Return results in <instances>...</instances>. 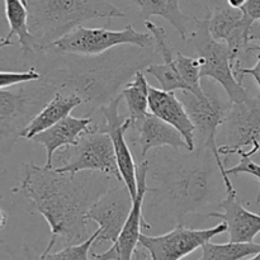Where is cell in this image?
<instances>
[{"mask_svg":"<svg viewBox=\"0 0 260 260\" xmlns=\"http://www.w3.org/2000/svg\"><path fill=\"white\" fill-rule=\"evenodd\" d=\"M113 179L101 173L66 174L33 162L25 165L22 182L14 192H22L50 226V241L40 256L50 254L57 244L76 245L89 238L86 215L112 188L109 184Z\"/></svg>","mask_w":260,"mask_h":260,"instance_id":"obj_1","label":"cell"},{"mask_svg":"<svg viewBox=\"0 0 260 260\" xmlns=\"http://www.w3.org/2000/svg\"><path fill=\"white\" fill-rule=\"evenodd\" d=\"M196 155L184 157L174 165H152L149 177L159 183L149 192L159 193L172 207L175 217L183 222L188 213H202L211 206L220 207L225 182L210 150H194Z\"/></svg>","mask_w":260,"mask_h":260,"instance_id":"obj_2","label":"cell"},{"mask_svg":"<svg viewBox=\"0 0 260 260\" xmlns=\"http://www.w3.org/2000/svg\"><path fill=\"white\" fill-rule=\"evenodd\" d=\"M28 27L36 40V51L43 52L58 40L99 18H121L124 12L108 0H28Z\"/></svg>","mask_w":260,"mask_h":260,"instance_id":"obj_3","label":"cell"},{"mask_svg":"<svg viewBox=\"0 0 260 260\" xmlns=\"http://www.w3.org/2000/svg\"><path fill=\"white\" fill-rule=\"evenodd\" d=\"M56 91V86L43 75L41 80L0 90V151H9Z\"/></svg>","mask_w":260,"mask_h":260,"instance_id":"obj_4","label":"cell"},{"mask_svg":"<svg viewBox=\"0 0 260 260\" xmlns=\"http://www.w3.org/2000/svg\"><path fill=\"white\" fill-rule=\"evenodd\" d=\"M210 15L211 10H208L203 19L196 18V28L189 37L201 61V76L217 81L228 94L230 103H240L250 95L234 75L230 52L226 43L216 41L211 36Z\"/></svg>","mask_w":260,"mask_h":260,"instance_id":"obj_5","label":"cell"},{"mask_svg":"<svg viewBox=\"0 0 260 260\" xmlns=\"http://www.w3.org/2000/svg\"><path fill=\"white\" fill-rule=\"evenodd\" d=\"M178 98L184 106L194 126L196 150H210L212 152L218 169L222 174L226 193L236 192L230 177L226 175V168L223 165L222 157L218 154L217 145V131L225 122L229 108H230V102H223L211 94L197 96L190 91H182Z\"/></svg>","mask_w":260,"mask_h":260,"instance_id":"obj_6","label":"cell"},{"mask_svg":"<svg viewBox=\"0 0 260 260\" xmlns=\"http://www.w3.org/2000/svg\"><path fill=\"white\" fill-rule=\"evenodd\" d=\"M58 161L60 167L55 168L58 173H101L123 183L111 137L106 132L99 131L98 126L84 135L76 145L63 149L58 155Z\"/></svg>","mask_w":260,"mask_h":260,"instance_id":"obj_7","label":"cell"},{"mask_svg":"<svg viewBox=\"0 0 260 260\" xmlns=\"http://www.w3.org/2000/svg\"><path fill=\"white\" fill-rule=\"evenodd\" d=\"M121 45L145 48L154 45V40L150 33L139 32L132 24H127L122 30L80 25L55 42L52 48L63 55L98 56Z\"/></svg>","mask_w":260,"mask_h":260,"instance_id":"obj_8","label":"cell"},{"mask_svg":"<svg viewBox=\"0 0 260 260\" xmlns=\"http://www.w3.org/2000/svg\"><path fill=\"white\" fill-rule=\"evenodd\" d=\"M225 126V142L218 145L222 156L260 155V95L249 96L240 103H230Z\"/></svg>","mask_w":260,"mask_h":260,"instance_id":"obj_9","label":"cell"},{"mask_svg":"<svg viewBox=\"0 0 260 260\" xmlns=\"http://www.w3.org/2000/svg\"><path fill=\"white\" fill-rule=\"evenodd\" d=\"M223 233H228V223L223 221L213 228L198 230L178 223L164 235L149 236L141 234L140 246L147 251L150 260H182Z\"/></svg>","mask_w":260,"mask_h":260,"instance_id":"obj_10","label":"cell"},{"mask_svg":"<svg viewBox=\"0 0 260 260\" xmlns=\"http://www.w3.org/2000/svg\"><path fill=\"white\" fill-rule=\"evenodd\" d=\"M150 162L149 160H142L136 165L137 175V196L134 200L131 213L119 234L116 243L104 253H91V260H134L135 253L140 246L141 229L151 230V223L147 222L142 213L144 201L146 193L149 192L147 178H149Z\"/></svg>","mask_w":260,"mask_h":260,"instance_id":"obj_11","label":"cell"},{"mask_svg":"<svg viewBox=\"0 0 260 260\" xmlns=\"http://www.w3.org/2000/svg\"><path fill=\"white\" fill-rule=\"evenodd\" d=\"M253 27L240 9L217 7L211 12L210 32L216 41L226 43L230 52L234 75L241 68V58L250 51H259V46H250Z\"/></svg>","mask_w":260,"mask_h":260,"instance_id":"obj_12","label":"cell"},{"mask_svg":"<svg viewBox=\"0 0 260 260\" xmlns=\"http://www.w3.org/2000/svg\"><path fill=\"white\" fill-rule=\"evenodd\" d=\"M122 99L123 98L119 93L112 101L107 102L106 104L99 107L106 122H104L103 126H98V128L99 131L106 132L111 137L114 152H116L117 165H118L119 173H121L122 182L128 189L131 197L135 200L137 196L136 164H135L131 150L127 145L126 139H124L126 132L131 129V121H129L128 117L119 114L118 109Z\"/></svg>","mask_w":260,"mask_h":260,"instance_id":"obj_13","label":"cell"},{"mask_svg":"<svg viewBox=\"0 0 260 260\" xmlns=\"http://www.w3.org/2000/svg\"><path fill=\"white\" fill-rule=\"evenodd\" d=\"M134 198L123 183L109 188L89 210L86 218L99 226V236L95 243H116L131 213Z\"/></svg>","mask_w":260,"mask_h":260,"instance_id":"obj_14","label":"cell"},{"mask_svg":"<svg viewBox=\"0 0 260 260\" xmlns=\"http://www.w3.org/2000/svg\"><path fill=\"white\" fill-rule=\"evenodd\" d=\"M149 111L162 122L174 127L184 139L188 146V151H194V126H193L184 106L174 91H164L160 88L150 85Z\"/></svg>","mask_w":260,"mask_h":260,"instance_id":"obj_15","label":"cell"},{"mask_svg":"<svg viewBox=\"0 0 260 260\" xmlns=\"http://www.w3.org/2000/svg\"><path fill=\"white\" fill-rule=\"evenodd\" d=\"M96 124L93 123L90 114L84 117H73L68 116L56 123L55 126L50 127L46 131L36 135L33 141L45 146L47 159H46L45 167L53 168V154L60 149L71 147L79 142V140L88 132L93 131Z\"/></svg>","mask_w":260,"mask_h":260,"instance_id":"obj_16","label":"cell"},{"mask_svg":"<svg viewBox=\"0 0 260 260\" xmlns=\"http://www.w3.org/2000/svg\"><path fill=\"white\" fill-rule=\"evenodd\" d=\"M236 192L226 193L220 207L223 212L213 211L211 217L221 218L228 223L229 241L231 243H254L260 234V215L246 210L236 197Z\"/></svg>","mask_w":260,"mask_h":260,"instance_id":"obj_17","label":"cell"},{"mask_svg":"<svg viewBox=\"0 0 260 260\" xmlns=\"http://www.w3.org/2000/svg\"><path fill=\"white\" fill-rule=\"evenodd\" d=\"M131 129H135L139 134L137 145L140 147V157L144 159L147 152L152 149H161V147H172L173 150H187L182 135L172 127L157 118L154 114L149 113L145 118L131 124Z\"/></svg>","mask_w":260,"mask_h":260,"instance_id":"obj_18","label":"cell"},{"mask_svg":"<svg viewBox=\"0 0 260 260\" xmlns=\"http://www.w3.org/2000/svg\"><path fill=\"white\" fill-rule=\"evenodd\" d=\"M84 101L75 93L56 91L55 95L47 102L45 107L37 113V116L28 123V126L20 134L22 139L32 140L36 135L55 126L63 118L70 116L71 112L83 104Z\"/></svg>","mask_w":260,"mask_h":260,"instance_id":"obj_19","label":"cell"},{"mask_svg":"<svg viewBox=\"0 0 260 260\" xmlns=\"http://www.w3.org/2000/svg\"><path fill=\"white\" fill-rule=\"evenodd\" d=\"M140 10V14L145 20L149 18L161 17L167 19L179 33L180 38L187 42L190 37L188 24L196 22L194 17H189L180 9L179 0H129Z\"/></svg>","mask_w":260,"mask_h":260,"instance_id":"obj_20","label":"cell"},{"mask_svg":"<svg viewBox=\"0 0 260 260\" xmlns=\"http://www.w3.org/2000/svg\"><path fill=\"white\" fill-rule=\"evenodd\" d=\"M5 17L9 24L8 40L12 41L13 36H17L18 42L24 55L36 53V40L28 27V9L23 0H4Z\"/></svg>","mask_w":260,"mask_h":260,"instance_id":"obj_21","label":"cell"},{"mask_svg":"<svg viewBox=\"0 0 260 260\" xmlns=\"http://www.w3.org/2000/svg\"><path fill=\"white\" fill-rule=\"evenodd\" d=\"M149 83L141 70L135 71L134 79L123 85L121 90L122 98L128 109V118L131 124L145 118L149 111Z\"/></svg>","mask_w":260,"mask_h":260,"instance_id":"obj_22","label":"cell"},{"mask_svg":"<svg viewBox=\"0 0 260 260\" xmlns=\"http://www.w3.org/2000/svg\"><path fill=\"white\" fill-rule=\"evenodd\" d=\"M202 255L197 260H244L260 253L258 243L216 244L208 241L202 246Z\"/></svg>","mask_w":260,"mask_h":260,"instance_id":"obj_23","label":"cell"},{"mask_svg":"<svg viewBox=\"0 0 260 260\" xmlns=\"http://www.w3.org/2000/svg\"><path fill=\"white\" fill-rule=\"evenodd\" d=\"M175 68L185 85V91H190L197 96H205L201 84V61L198 57H189L182 52L175 53Z\"/></svg>","mask_w":260,"mask_h":260,"instance_id":"obj_24","label":"cell"},{"mask_svg":"<svg viewBox=\"0 0 260 260\" xmlns=\"http://www.w3.org/2000/svg\"><path fill=\"white\" fill-rule=\"evenodd\" d=\"M145 73L156 79L161 90L185 91L184 83H183L182 78L179 76L177 68H175V56L173 60L159 63V65H156V63H150L145 69Z\"/></svg>","mask_w":260,"mask_h":260,"instance_id":"obj_25","label":"cell"},{"mask_svg":"<svg viewBox=\"0 0 260 260\" xmlns=\"http://www.w3.org/2000/svg\"><path fill=\"white\" fill-rule=\"evenodd\" d=\"M99 236V229H96L85 241L76 245L65 246L62 250L50 253L46 256H40L38 260H91V248Z\"/></svg>","mask_w":260,"mask_h":260,"instance_id":"obj_26","label":"cell"},{"mask_svg":"<svg viewBox=\"0 0 260 260\" xmlns=\"http://www.w3.org/2000/svg\"><path fill=\"white\" fill-rule=\"evenodd\" d=\"M41 79L42 74L36 71L35 69H29L27 71H0V90L33 83Z\"/></svg>","mask_w":260,"mask_h":260,"instance_id":"obj_27","label":"cell"},{"mask_svg":"<svg viewBox=\"0 0 260 260\" xmlns=\"http://www.w3.org/2000/svg\"><path fill=\"white\" fill-rule=\"evenodd\" d=\"M241 174H248L256 178L260 182V164H256L251 160V157H240L239 164L234 165L233 168L226 169L228 177H239Z\"/></svg>","mask_w":260,"mask_h":260,"instance_id":"obj_28","label":"cell"},{"mask_svg":"<svg viewBox=\"0 0 260 260\" xmlns=\"http://www.w3.org/2000/svg\"><path fill=\"white\" fill-rule=\"evenodd\" d=\"M245 75H250L260 88V46L258 61H256L255 65H254L253 68H239L238 70L235 71V78L240 84H243V79Z\"/></svg>","mask_w":260,"mask_h":260,"instance_id":"obj_29","label":"cell"},{"mask_svg":"<svg viewBox=\"0 0 260 260\" xmlns=\"http://www.w3.org/2000/svg\"><path fill=\"white\" fill-rule=\"evenodd\" d=\"M240 10L251 24H255L260 20V0H248Z\"/></svg>","mask_w":260,"mask_h":260,"instance_id":"obj_30","label":"cell"},{"mask_svg":"<svg viewBox=\"0 0 260 260\" xmlns=\"http://www.w3.org/2000/svg\"><path fill=\"white\" fill-rule=\"evenodd\" d=\"M134 260H150V256H149V254H147V251L145 250V249L137 248L136 253H135Z\"/></svg>","mask_w":260,"mask_h":260,"instance_id":"obj_31","label":"cell"},{"mask_svg":"<svg viewBox=\"0 0 260 260\" xmlns=\"http://www.w3.org/2000/svg\"><path fill=\"white\" fill-rule=\"evenodd\" d=\"M246 2L248 0H228V5L234 9H241L246 4Z\"/></svg>","mask_w":260,"mask_h":260,"instance_id":"obj_32","label":"cell"},{"mask_svg":"<svg viewBox=\"0 0 260 260\" xmlns=\"http://www.w3.org/2000/svg\"><path fill=\"white\" fill-rule=\"evenodd\" d=\"M8 222V215L3 210H0V231L7 226Z\"/></svg>","mask_w":260,"mask_h":260,"instance_id":"obj_33","label":"cell"},{"mask_svg":"<svg viewBox=\"0 0 260 260\" xmlns=\"http://www.w3.org/2000/svg\"><path fill=\"white\" fill-rule=\"evenodd\" d=\"M13 45H14V43H13L10 40H8V38H5V37L0 38V50L4 47H8V46H13Z\"/></svg>","mask_w":260,"mask_h":260,"instance_id":"obj_34","label":"cell"},{"mask_svg":"<svg viewBox=\"0 0 260 260\" xmlns=\"http://www.w3.org/2000/svg\"><path fill=\"white\" fill-rule=\"evenodd\" d=\"M246 260H260V253H258V254H256V255L251 256V258H250V259H246Z\"/></svg>","mask_w":260,"mask_h":260,"instance_id":"obj_35","label":"cell"},{"mask_svg":"<svg viewBox=\"0 0 260 260\" xmlns=\"http://www.w3.org/2000/svg\"><path fill=\"white\" fill-rule=\"evenodd\" d=\"M23 2H24L25 5H28V0H23Z\"/></svg>","mask_w":260,"mask_h":260,"instance_id":"obj_36","label":"cell"},{"mask_svg":"<svg viewBox=\"0 0 260 260\" xmlns=\"http://www.w3.org/2000/svg\"><path fill=\"white\" fill-rule=\"evenodd\" d=\"M3 198H4V197H3V196H0V201H2V200H3Z\"/></svg>","mask_w":260,"mask_h":260,"instance_id":"obj_37","label":"cell"}]
</instances>
